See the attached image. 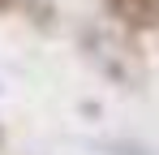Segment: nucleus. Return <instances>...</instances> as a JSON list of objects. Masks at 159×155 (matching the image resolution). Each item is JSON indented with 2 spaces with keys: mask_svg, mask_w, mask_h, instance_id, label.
Wrapping results in <instances>:
<instances>
[{
  "mask_svg": "<svg viewBox=\"0 0 159 155\" xmlns=\"http://www.w3.org/2000/svg\"><path fill=\"white\" fill-rule=\"evenodd\" d=\"M82 56L95 65V73H103L120 91H142L146 86V60L138 48V35L120 30L116 22H86L78 30Z\"/></svg>",
  "mask_w": 159,
  "mask_h": 155,
  "instance_id": "obj_1",
  "label": "nucleus"
},
{
  "mask_svg": "<svg viewBox=\"0 0 159 155\" xmlns=\"http://www.w3.org/2000/svg\"><path fill=\"white\" fill-rule=\"evenodd\" d=\"M107 17L129 30V35H146V30H159V0H103Z\"/></svg>",
  "mask_w": 159,
  "mask_h": 155,
  "instance_id": "obj_2",
  "label": "nucleus"
},
{
  "mask_svg": "<svg viewBox=\"0 0 159 155\" xmlns=\"http://www.w3.org/2000/svg\"><path fill=\"white\" fill-rule=\"evenodd\" d=\"M13 9H22L26 13V22L30 26H39L43 35H52L56 26V17H60V9H56V0H13Z\"/></svg>",
  "mask_w": 159,
  "mask_h": 155,
  "instance_id": "obj_3",
  "label": "nucleus"
},
{
  "mask_svg": "<svg viewBox=\"0 0 159 155\" xmlns=\"http://www.w3.org/2000/svg\"><path fill=\"white\" fill-rule=\"evenodd\" d=\"M9 9H13V0H0V13H9Z\"/></svg>",
  "mask_w": 159,
  "mask_h": 155,
  "instance_id": "obj_4",
  "label": "nucleus"
},
{
  "mask_svg": "<svg viewBox=\"0 0 159 155\" xmlns=\"http://www.w3.org/2000/svg\"><path fill=\"white\" fill-rule=\"evenodd\" d=\"M0 142H4V134H0Z\"/></svg>",
  "mask_w": 159,
  "mask_h": 155,
  "instance_id": "obj_5",
  "label": "nucleus"
}]
</instances>
